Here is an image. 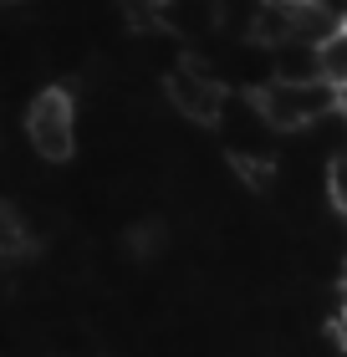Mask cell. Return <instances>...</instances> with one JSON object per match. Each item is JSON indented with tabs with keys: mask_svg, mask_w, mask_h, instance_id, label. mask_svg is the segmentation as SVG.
<instances>
[{
	"mask_svg": "<svg viewBox=\"0 0 347 357\" xmlns=\"http://www.w3.org/2000/svg\"><path fill=\"white\" fill-rule=\"evenodd\" d=\"M220 21H225L220 0H169L158 10V26L174 31V36H209Z\"/></svg>",
	"mask_w": 347,
	"mask_h": 357,
	"instance_id": "277c9868",
	"label": "cell"
},
{
	"mask_svg": "<svg viewBox=\"0 0 347 357\" xmlns=\"http://www.w3.org/2000/svg\"><path fill=\"white\" fill-rule=\"evenodd\" d=\"M342 26H347V21H342Z\"/></svg>",
	"mask_w": 347,
	"mask_h": 357,
	"instance_id": "9c48e42d",
	"label": "cell"
},
{
	"mask_svg": "<svg viewBox=\"0 0 347 357\" xmlns=\"http://www.w3.org/2000/svg\"><path fill=\"white\" fill-rule=\"evenodd\" d=\"M256 97L276 133H302V128L337 112V87L327 77H271Z\"/></svg>",
	"mask_w": 347,
	"mask_h": 357,
	"instance_id": "6da1fadb",
	"label": "cell"
},
{
	"mask_svg": "<svg viewBox=\"0 0 347 357\" xmlns=\"http://www.w3.org/2000/svg\"><path fill=\"white\" fill-rule=\"evenodd\" d=\"M342 301H347V255H342Z\"/></svg>",
	"mask_w": 347,
	"mask_h": 357,
	"instance_id": "ba28073f",
	"label": "cell"
},
{
	"mask_svg": "<svg viewBox=\"0 0 347 357\" xmlns=\"http://www.w3.org/2000/svg\"><path fill=\"white\" fill-rule=\"evenodd\" d=\"M327 194H332V204H337V215H347V149L327 164Z\"/></svg>",
	"mask_w": 347,
	"mask_h": 357,
	"instance_id": "52a82bcc",
	"label": "cell"
},
{
	"mask_svg": "<svg viewBox=\"0 0 347 357\" xmlns=\"http://www.w3.org/2000/svg\"><path fill=\"white\" fill-rule=\"evenodd\" d=\"M26 138H31V149L41 158H52V164L72 158L77 153V102H72V92L46 87L26 112Z\"/></svg>",
	"mask_w": 347,
	"mask_h": 357,
	"instance_id": "7a4b0ae2",
	"label": "cell"
},
{
	"mask_svg": "<svg viewBox=\"0 0 347 357\" xmlns=\"http://www.w3.org/2000/svg\"><path fill=\"white\" fill-rule=\"evenodd\" d=\"M317 72H322L337 92L347 87V26H337L332 36H327V41L317 46Z\"/></svg>",
	"mask_w": 347,
	"mask_h": 357,
	"instance_id": "5b68a950",
	"label": "cell"
},
{
	"mask_svg": "<svg viewBox=\"0 0 347 357\" xmlns=\"http://www.w3.org/2000/svg\"><path fill=\"white\" fill-rule=\"evenodd\" d=\"M26 245H31V230H26L21 209L0 199V261H6V255H21Z\"/></svg>",
	"mask_w": 347,
	"mask_h": 357,
	"instance_id": "8992f818",
	"label": "cell"
},
{
	"mask_svg": "<svg viewBox=\"0 0 347 357\" xmlns=\"http://www.w3.org/2000/svg\"><path fill=\"white\" fill-rule=\"evenodd\" d=\"M163 97H169V107L184 112L189 123H220V112L230 102V87L205 61H179L169 72V82H163Z\"/></svg>",
	"mask_w": 347,
	"mask_h": 357,
	"instance_id": "3957f363",
	"label": "cell"
}]
</instances>
